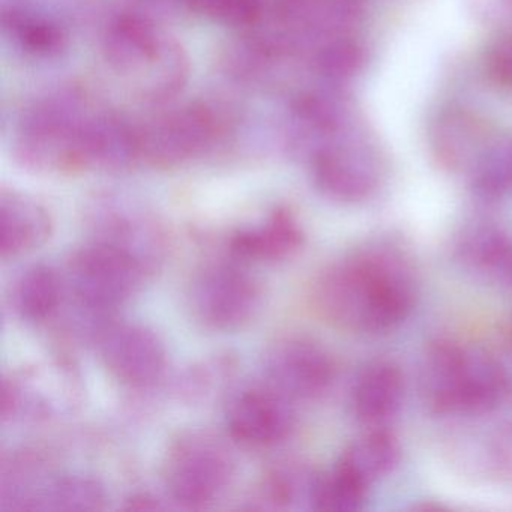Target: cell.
<instances>
[{"label": "cell", "mask_w": 512, "mask_h": 512, "mask_svg": "<svg viewBox=\"0 0 512 512\" xmlns=\"http://www.w3.org/2000/svg\"><path fill=\"white\" fill-rule=\"evenodd\" d=\"M485 65L488 76L496 85L512 91V32L490 47Z\"/></svg>", "instance_id": "f546056e"}, {"label": "cell", "mask_w": 512, "mask_h": 512, "mask_svg": "<svg viewBox=\"0 0 512 512\" xmlns=\"http://www.w3.org/2000/svg\"><path fill=\"white\" fill-rule=\"evenodd\" d=\"M235 475V461L217 437L191 431L167 452L164 484L170 497L184 508H205L220 499Z\"/></svg>", "instance_id": "8992f818"}, {"label": "cell", "mask_w": 512, "mask_h": 512, "mask_svg": "<svg viewBox=\"0 0 512 512\" xmlns=\"http://www.w3.org/2000/svg\"><path fill=\"white\" fill-rule=\"evenodd\" d=\"M400 457L397 437L385 428H371L350 443L335 467L368 491L377 481L394 472Z\"/></svg>", "instance_id": "d6986e66"}, {"label": "cell", "mask_w": 512, "mask_h": 512, "mask_svg": "<svg viewBox=\"0 0 512 512\" xmlns=\"http://www.w3.org/2000/svg\"><path fill=\"white\" fill-rule=\"evenodd\" d=\"M130 509H166V505H161L160 500L155 497L139 496L133 497L130 500V505L127 506Z\"/></svg>", "instance_id": "4dcf8cb0"}, {"label": "cell", "mask_w": 512, "mask_h": 512, "mask_svg": "<svg viewBox=\"0 0 512 512\" xmlns=\"http://www.w3.org/2000/svg\"><path fill=\"white\" fill-rule=\"evenodd\" d=\"M139 160V128L115 113L95 112L86 134L88 167L121 172Z\"/></svg>", "instance_id": "e0dca14e"}, {"label": "cell", "mask_w": 512, "mask_h": 512, "mask_svg": "<svg viewBox=\"0 0 512 512\" xmlns=\"http://www.w3.org/2000/svg\"><path fill=\"white\" fill-rule=\"evenodd\" d=\"M415 269L392 242L379 241L329 266L317 281L320 313L340 328L379 334L400 325L415 305Z\"/></svg>", "instance_id": "6da1fadb"}, {"label": "cell", "mask_w": 512, "mask_h": 512, "mask_svg": "<svg viewBox=\"0 0 512 512\" xmlns=\"http://www.w3.org/2000/svg\"><path fill=\"white\" fill-rule=\"evenodd\" d=\"M404 376L391 361H373L362 368L352 388L356 419L370 428H383L403 406Z\"/></svg>", "instance_id": "5bb4252c"}, {"label": "cell", "mask_w": 512, "mask_h": 512, "mask_svg": "<svg viewBox=\"0 0 512 512\" xmlns=\"http://www.w3.org/2000/svg\"><path fill=\"white\" fill-rule=\"evenodd\" d=\"M184 7L230 28L254 26L262 17V0H179Z\"/></svg>", "instance_id": "4316f807"}, {"label": "cell", "mask_w": 512, "mask_h": 512, "mask_svg": "<svg viewBox=\"0 0 512 512\" xmlns=\"http://www.w3.org/2000/svg\"><path fill=\"white\" fill-rule=\"evenodd\" d=\"M508 280L511 281V283H512V269H511V272H509Z\"/></svg>", "instance_id": "d6a6232c"}, {"label": "cell", "mask_w": 512, "mask_h": 512, "mask_svg": "<svg viewBox=\"0 0 512 512\" xmlns=\"http://www.w3.org/2000/svg\"><path fill=\"white\" fill-rule=\"evenodd\" d=\"M52 235V218L41 203L26 194L0 196V251L10 260L40 248Z\"/></svg>", "instance_id": "9a60e30c"}, {"label": "cell", "mask_w": 512, "mask_h": 512, "mask_svg": "<svg viewBox=\"0 0 512 512\" xmlns=\"http://www.w3.org/2000/svg\"><path fill=\"white\" fill-rule=\"evenodd\" d=\"M139 133L140 160L167 169L208 151L220 133V122L208 107L191 104L158 116Z\"/></svg>", "instance_id": "9c48e42d"}, {"label": "cell", "mask_w": 512, "mask_h": 512, "mask_svg": "<svg viewBox=\"0 0 512 512\" xmlns=\"http://www.w3.org/2000/svg\"><path fill=\"white\" fill-rule=\"evenodd\" d=\"M148 274L130 254L94 239L71 257L65 284L80 314L104 322L139 292Z\"/></svg>", "instance_id": "5b68a950"}, {"label": "cell", "mask_w": 512, "mask_h": 512, "mask_svg": "<svg viewBox=\"0 0 512 512\" xmlns=\"http://www.w3.org/2000/svg\"><path fill=\"white\" fill-rule=\"evenodd\" d=\"M425 406L439 416H482L508 394L505 368L487 350L439 341L428 347L421 367Z\"/></svg>", "instance_id": "7a4b0ae2"}, {"label": "cell", "mask_w": 512, "mask_h": 512, "mask_svg": "<svg viewBox=\"0 0 512 512\" xmlns=\"http://www.w3.org/2000/svg\"><path fill=\"white\" fill-rule=\"evenodd\" d=\"M488 140L481 122L463 110H449L434 124L433 148L449 169H470Z\"/></svg>", "instance_id": "ffe728a7"}, {"label": "cell", "mask_w": 512, "mask_h": 512, "mask_svg": "<svg viewBox=\"0 0 512 512\" xmlns=\"http://www.w3.org/2000/svg\"><path fill=\"white\" fill-rule=\"evenodd\" d=\"M454 256L464 268L508 280L512 269V241L490 221L467 224L455 238Z\"/></svg>", "instance_id": "ac0fdd59"}, {"label": "cell", "mask_w": 512, "mask_h": 512, "mask_svg": "<svg viewBox=\"0 0 512 512\" xmlns=\"http://www.w3.org/2000/svg\"><path fill=\"white\" fill-rule=\"evenodd\" d=\"M262 286L236 263H214L193 278L188 307L203 328L232 332L247 326L262 308Z\"/></svg>", "instance_id": "52a82bcc"}, {"label": "cell", "mask_w": 512, "mask_h": 512, "mask_svg": "<svg viewBox=\"0 0 512 512\" xmlns=\"http://www.w3.org/2000/svg\"><path fill=\"white\" fill-rule=\"evenodd\" d=\"M308 161L317 190L334 202H364L382 182L379 154L352 130L320 146Z\"/></svg>", "instance_id": "ba28073f"}, {"label": "cell", "mask_w": 512, "mask_h": 512, "mask_svg": "<svg viewBox=\"0 0 512 512\" xmlns=\"http://www.w3.org/2000/svg\"><path fill=\"white\" fill-rule=\"evenodd\" d=\"M95 241L106 242L154 272L166 254V236L145 211L128 203L109 202L97 211Z\"/></svg>", "instance_id": "4fadbf2b"}, {"label": "cell", "mask_w": 512, "mask_h": 512, "mask_svg": "<svg viewBox=\"0 0 512 512\" xmlns=\"http://www.w3.org/2000/svg\"><path fill=\"white\" fill-rule=\"evenodd\" d=\"M509 343H511V352H512V325H511V329H509Z\"/></svg>", "instance_id": "1f68e13d"}, {"label": "cell", "mask_w": 512, "mask_h": 512, "mask_svg": "<svg viewBox=\"0 0 512 512\" xmlns=\"http://www.w3.org/2000/svg\"><path fill=\"white\" fill-rule=\"evenodd\" d=\"M106 502V488L94 476L64 475L40 488L31 509L100 511Z\"/></svg>", "instance_id": "cb8c5ba5"}, {"label": "cell", "mask_w": 512, "mask_h": 512, "mask_svg": "<svg viewBox=\"0 0 512 512\" xmlns=\"http://www.w3.org/2000/svg\"><path fill=\"white\" fill-rule=\"evenodd\" d=\"M368 491L337 467L320 476L316 511L352 512L364 506Z\"/></svg>", "instance_id": "83f0119b"}, {"label": "cell", "mask_w": 512, "mask_h": 512, "mask_svg": "<svg viewBox=\"0 0 512 512\" xmlns=\"http://www.w3.org/2000/svg\"><path fill=\"white\" fill-rule=\"evenodd\" d=\"M95 112L77 92H61L41 101L17 130V161L35 172L88 169L86 134Z\"/></svg>", "instance_id": "277c9868"}, {"label": "cell", "mask_w": 512, "mask_h": 512, "mask_svg": "<svg viewBox=\"0 0 512 512\" xmlns=\"http://www.w3.org/2000/svg\"><path fill=\"white\" fill-rule=\"evenodd\" d=\"M470 187L484 200L512 193V136L488 140L469 169Z\"/></svg>", "instance_id": "d4e9b609"}, {"label": "cell", "mask_w": 512, "mask_h": 512, "mask_svg": "<svg viewBox=\"0 0 512 512\" xmlns=\"http://www.w3.org/2000/svg\"><path fill=\"white\" fill-rule=\"evenodd\" d=\"M320 476L302 464L280 467L265 479L260 500L266 509L316 511Z\"/></svg>", "instance_id": "603a6c76"}, {"label": "cell", "mask_w": 512, "mask_h": 512, "mask_svg": "<svg viewBox=\"0 0 512 512\" xmlns=\"http://www.w3.org/2000/svg\"><path fill=\"white\" fill-rule=\"evenodd\" d=\"M364 61V49L349 34L325 41L316 53L317 71L329 83L352 79L361 71Z\"/></svg>", "instance_id": "484cf974"}, {"label": "cell", "mask_w": 512, "mask_h": 512, "mask_svg": "<svg viewBox=\"0 0 512 512\" xmlns=\"http://www.w3.org/2000/svg\"><path fill=\"white\" fill-rule=\"evenodd\" d=\"M488 467L494 475L512 487V424L500 425L487 443Z\"/></svg>", "instance_id": "f1b7e54d"}, {"label": "cell", "mask_w": 512, "mask_h": 512, "mask_svg": "<svg viewBox=\"0 0 512 512\" xmlns=\"http://www.w3.org/2000/svg\"><path fill=\"white\" fill-rule=\"evenodd\" d=\"M293 403L268 383L244 389L227 406V430L236 442L250 448L278 445L295 427Z\"/></svg>", "instance_id": "7c38bea8"}, {"label": "cell", "mask_w": 512, "mask_h": 512, "mask_svg": "<svg viewBox=\"0 0 512 512\" xmlns=\"http://www.w3.org/2000/svg\"><path fill=\"white\" fill-rule=\"evenodd\" d=\"M94 338L104 367L122 385L149 388L163 377L166 346L148 326L107 322Z\"/></svg>", "instance_id": "30bf717a"}, {"label": "cell", "mask_w": 512, "mask_h": 512, "mask_svg": "<svg viewBox=\"0 0 512 512\" xmlns=\"http://www.w3.org/2000/svg\"><path fill=\"white\" fill-rule=\"evenodd\" d=\"M103 47L112 71L146 103H167L187 83V53L149 17L133 13L113 20Z\"/></svg>", "instance_id": "3957f363"}, {"label": "cell", "mask_w": 512, "mask_h": 512, "mask_svg": "<svg viewBox=\"0 0 512 512\" xmlns=\"http://www.w3.org/2000/svg\"><path fill=\"white\" fill-rule=\"evenodd\" d=\"M304 244V232L295 215L277 209L256 226L238 230L230 239V250L238 259L278 262L292 257Z\"/></svg>", "instance_id": "2e32d148"}, {"label": "cell", "mask_w": 512, "mask_h": 512, "mask_svg": "<svg viewBox=\"0 0 512 512\" xmlns=\"http://www.w3.org/2000/svg\"><path fill=\"white\" fill-rule=\"evenodd\" d=\"M265 379L292 401L316 400L334 382L335 368L329 353L305 338L278 341L265 358Z\"/></svg>", "instance_id": "8fae6325"}, {"label": "cell", "mask_w": 512, "mask_h": 512, "mask_svg": "<svg viewBox=\"0 0 512 512\" xmlns=\"http://www.w3.org/2000/svg\"><path fill=\"white\" fill-rule=\"evenodd\" d=\"M65 290L67 284L64 278L52 266H31L17 281L13 296L14 307L26 322H47L61 308Z\"/></svg>", "instance_id": "7402d4cb"}, {"label": "cell", "mask_w": 512, "mask_h": 512, "mask_svg": "<svg viewBox=\"0 0 512 512\" xmlns=\"http://www.w3.org/2000/svg\"><path fill=\"white\" fill-rule=\"evenodd\" d=\"M13 46L34 58H56L68 46V35L55 19L25 8H8L2 16Z\"/></svg>", "instance_id": "44dd1931"}]
</instances>
